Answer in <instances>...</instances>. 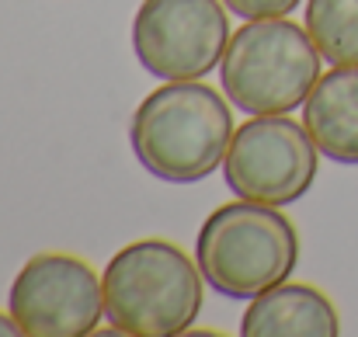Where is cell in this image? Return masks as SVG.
<instances>
[{
	"mask_svg": "<svg viewBox=\"0 0 358 337\" xmlns=\"http://www.w3.org/2000/svg\"><path fill=\"white\" fill-rule=\"evenodd\" d=\"M234 132V112L216 87L202 80H167L139 101L129 143L157 181L195 185L223 167Z\"/></svg>",
	"mask_w": 358,
	"mask_h": 337,
	"instance_id": "cell-1",
	"label": "cell"
},
{
	"mask_svg": "<svg viewBox=\"0 0 358 337\" xmlns=\"http://www.w3.org/2000/svg\"><path fill=\"white\" fill-rule=\"evenodd\" d=\"M105 310L119 334L174 337L202 313V268L178 243L146 236L125 243L105 264Z\"/></svg>",
	"mask_w": 358,
	"mask_h": 337,
	"instance_id": "cell-2",
	"label": "cell"
},
{
	"mask_svg": "<svg viewBox=\"0 0 358 337\" xmlns=\"http://www.w3.org/2000/svg\"><path fill=\"white\" fill-rule=\"evenodd\" d=\"M195 261L213 292L254 299L296 271L299 233L282 206L237 199L209 213L195 240Z\"/></svg>",
	"mask_w": 358,
	"mask_h": 337,
	"instance_id": "cell-3",
	"label": "cell"
},
{
	"mask_svg": "<svg viewBox=\"0 0 358 337\" xmlns=\"http://www.w3.org/2000/svg\"><path fill=\"white\" fill-rule=\"evenodd\" d=\"M320 49L306 24L257 17L240 24L220 63L230 105L247 115H289L320 80Z\"/></svg>",
	"mask_w": 358,
	"mask_h": 337,
	"instance_id": "cell-4",
	"label": "cell"
},
{
	"mask_svg": "<svg viewBox=\"0 0 358 337\" xmlns=\"http://www.w3.org/2000/svg\"><path fill=\"white\" fill-rule=\"evenodd\" d=\"M317 167L320 146L310 129L289 115H250V122L237 125L223 160L227 185L237 199L282 209L313 188Z\"/></svg>",
	"mask_w": 358,
	"mask_h": 337,
	"instance_id": "cell-5",
	"label": "cell"
},
{
	"mask_svg": "<svg viewBox=\"0 0 358 337\" xmlns=\"http://www.w3.org/2000/svg\"><path fill=\"white\" fill-rule=\"evenodd\" d=\"M230 17L220 0H143L132 21V49L160 80H202L223 63Z\"/></svg>",
	"mask_w": 358,
	"mask_h": 337,
	"instance_id": "cell-6",
	"label": "cell"
},
{
	"mask_svg": "<svg viewBox=\"0 0 358 337\" xmlns=\"http://www.w3.org/2000/svg\"><path fill=\"white\" fill-rule=\"evenodd\" d=\"M10 317L28 337H87L108 317L105 282L73 254H35L7 292Z\"/></svg>",
	"mask_w": 358,
	"mask_h": 337,
	"instance_id": "cell-7",
	"label": "cell"
},
{
	"mask_svg": "<svg viewBox=\"0 0 358 337\" xmlns=\"http://www.w3.org/2000/svg\"><path fill=\"white\" fill-rule=\"evenodd\" d=\"M243 337H338L341 334V317L334 303L299 282H278L268 292L254 296L243 320Z\"/></svg>",
	"mask_w": 358,
	"mask_h": 337,
	"instance_id": "cell-8",
	"label": "cell"
},
{
	"mask_svg": "<svg viewBox=\"0 0 358 337\" xmlns=\"http://www.w3.org/2000/svg\"><path fill=\"white\" fill-rule=\"evenodd\" d=\"M303 125L324 157L358 164V66H334L320 73L303 101Z\"/></svg>",
	"mask_w": 358,
	"mask_h": 337,
	"instance_id": "cell-9",
	"label": "cell"
},
{
	"mask_svg": "<svg viewBox=\"0 0 358 337\" xmlns=\"http://www.w3.org/2000/svg\"><path fill=\"white\" fill-rule=\"evenodd\" d=\"M306 31L331 66H358V0H306Z\"/></svg>",
	"mask_w": 358,
	"mask_h": 337,
	"instance_id": "cell-10",
	"label": "cell"
},
{
	"mask_svg": "<svg viewBox=\"0 0 358 337\" xmlns=\"http://www.w3.org/2000/svg\"><path fill=\"white\" fill-rule=\"evenodd\" d=\"M223 3L243 21H257V17H289L303 0H223Z\"/></svg>",
	"mask_w": 358,
	"mask_h": 337,
	"instance_id": "cell-11",
	"label": "cell"
},
{
	"mask_svg": "<svg viewBox=\"0 0 358 337\" xmlns=\"http://www.w3.org/2000/svg\"><path fill=\"white\" fill-rule=\"evenodd\" d=\"M10 334H21V327H17V320L10 313H0V337H10Z\"/></svg>",
	"mask_w": 358,
	"mask_h": 337,
	"instance_id": "cell-12",
	"label": "cell"
}]
</instances>
